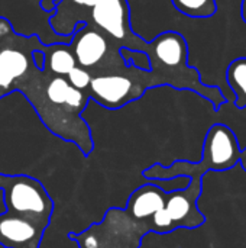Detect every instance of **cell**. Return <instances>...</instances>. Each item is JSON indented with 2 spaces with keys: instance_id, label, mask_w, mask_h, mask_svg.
Wrapping results in <instances>:
<instances>
[{
  "instance_id": "obj_1",
  "label": "cell",
  "mask_w": 246,
  "mask_h": 248,
  "mask_svg": "<svg viewBox=\"0 0 246 248\" xmlns=\"http://www.w3.org/2000/svg\"><path fill=\"white\" fill-rule=\"evenodd\" d=\"M17 92L28 99L49 132L75 144L84 155L91 154V129L81 116L90 102L87 92L74 89L67 77L49 74L38 67L32 68Z\"/></svg>"
},
{
  "instance_id": "obj_2",
  "label": "cell",
  "mask_w": 246,
  "mask_h": 248,
  "mask_svg": "<svg viewBox=\"0 0 246 248\" xmlns=\"http://www.w3.org/2000/svg\"><path fill=\"white\" fill-rule=\"evenodd\" d=\"M142 52L149 60L154 87L171 86L178 90H191L207 99L215 110L226 103L222 89L204 83L199 70L188 64V45L181 33L165 31L152 41H146Z\"/></svg>"
},
{
  "instance_id": "obj_3",
  "label": "cell",
  "mask_w": 246,
  "mask_h": 248,
  "mask_svg": "<svg viewBox=\"0 0 246 248\" xmlns=\"http://www.w3.org/2000/svg\"><path fill=\"white\" fill-rule=\"evenodd\" d=\"M241 147L235 132L225 124H215L206 134L202 158L197 163L177 160L171 166L159 163L144 170L148 180H167L174 177H188L190 180H202L209 171H226L239 163Z\"/></svg>"
},
{
  "instance_id": "obj_4",
  "label": "cell",
  "mask_w": 246,
  "mask_h": 248,
  "mask_svg": "<svg viewBox=\"0 0 246 248\" xmlns=\"http://www.w3.org/2000/svg\"><path fill=\"white\" fill-rule=\"evenodd\" d=\"M39 35H22L12 22L0 16V99L17 92L35 65L33 51L43 49Z\"/></svg>"
},
{
  "instance_id": "obj_5",
  "label": "cell",
  "mask_w": 246,
  "mask_h": 248,
  "mask_svg": "<svg viewBox=\"0 0 246 248\" xmlns=\"http://www.w3.org/2000/svg\"><path fill=\"white\" fill-rule=\"evenodd\" d=\"M0 193L6 212L25 217L45 230L49 227L54 201L38 179L26 174L0 173Z\"/></svg>"
},
{
  "instance_id": "obj_6",
  "label": "cell",
  "mask_w": 246,
  "mask_h": 248,
  "mask_svg": "<svg viewBox=\"0 0 246 248\" xmlns=\"http://www.w3.org/2000/svg\"><path fill=\"white\" fill-rule=\"evenodd\" d=\"M146 234V228L133 221L125 209L110 208L100 222L81 232H70L68 238L78 248H141Z\"/></svg>"
},
{
  "instance_id": "obj_7",
  "label": "cell",
  "mask_w": 246,
  "mask_h": 248,
  "mask_svg": "<svg viewBox=\"0 0 246 248\" xmlns=\"http://www.w3.org/2000/svg\"><path fill=\"white\" fill-rule=\"evenodd\" d=\"M149 70H141L130 64L100 76H93L88 86V97L100 106L116 110L139 99L152 89Z\"/></svg>"
},
{
  "instance_id": "obj_8",
  "label": "cell",
  "mask_w": 246,
  "mask_h": 248,
  "mask_svg": "<svg viewBox=\"0 0 246 248\" xmlns=\"http://www.w3.org/2000/svg\"><path fill=\"white\" fill-rule=\"evenodd\" d=\"M70 46L77 65L87 70L91 77L117 71L128 65L120 55V46L91 23L75 26Z\"/></svg>"
},
{
  "instance_id": "obj_9",
  "label": "cell",
  "mask_w": 246,
  "mask_h": 248,
  "mask_svg": "<svg viewBox=\"0 0 246 248\" xmlns=\"http://www.w3.org/2000/svg\"><path fill=\"white\" fill-rule=\"evenodd\" d=\"M86 23L104 32L120 48L144 51L146 41L136 35L130 25L128 0H99L91 9Z\"/></svg>"
},
{
  "instance_id": "obj_10",
  "label": "cell",
  "mask_w": 246,
  "mask_h": 248,
  "mask_svg": "<svg viewBox=\"0 0 246 248\" xmlns=\"http://www.w3.org/2000/svg\"><path fill=\"white\" fill-rule=\"evenodd\" d=\"M202 193V180H191L183 190L167 192L165 211L174 225L178 228H199L206 218L197 208V199Z\"/></svg>"
},
{
  "instance_id": "obj_11",
  "label": "cell",
  "mask_w": 246,
  "mask_h": 248,
  "mask_svg": "<svg viewBox=\"0 0 246 248\" xmlns=\"http://www.w3.org/2000/svg\"><path fill=\"white\" fill-rule=\"evenodd\" d=\"M45 228L14 214L0 215V246L4 248H39Z\"/></svg>"
},
{
  "instance_id": "obj_12",
  "label": "cell",
  "mask_w": 246,
  "mask_h": 248,
  "mask_svg": "<svg viewBox=\"0 0 246 248\" xmlns=\"http://www.w3.org/2000/svg\"><path fill=\"white\" fill-rule=\"evenodd\" d=\"M165 199L167 192H164L161 187L149 182L138 187L129 196L125 211L133 221L144 225L149 232V221L158 211L164 209Z\"/></svg>"
},
{
  "instance_id": "obj_13",
  "label": "cell",
  "mask_w": 246,
  "mask_h": 248,
  "mask_svg": "<svg viewBox=\"0 0 246 248\" xmlns=\"http://www.w3.org/2000/svg\"><path fill=\"white\" fill-rule=\"evenodd\" d=\"M99 0H59L49 16V26L58 36H71L78 23H86Z\"/></svg>"
},
{
  "instance_id": "obj_14",
  "label": "cell",
  "mask_w": 246,
  "mask_h": 248,
  "mask_svg": "<svg viewBox=\"0 0 246 248\" xmlns=\"http://www.w3.org/2000/svg\"><path fill=\"white\" fill-rule=\"evenodd\" d=\"M43 54H45V62L42 70L49 74L67 77V74L77 65L70 42L48 44L43 46Z\"/></svg>"
},
{
  "instance_id": "obj_15",
  "label": "cell",
  "mask_w": 246,
  "mask_h": 248,
  "mask_svg": "<svg viewBox=\"0 0 246 248\" xmlns=\"http://www.w3.org/2000/svg\"><path fill=\"white\" fill-rule=\"evenodd\" d=\"M226 81L233 94V105L238 109L246 108V57L233 60L226 68Z\"/></svg>"
},
{
  "instance_id": "obj_16",
  "label": "cell",
  "mask_w": 246,
  "mask_h": 248,
  "mask_svg": "<svg viewBox=\"0 0 246 248\" xmlns=\"http://www.w3.org/2000/svg\"><path fill=\"white\" fill-rule=\"evenodd\" d=\"M171 3L188 17H210L217 12L216 0H171Z\"/></svg>"
},
{
  "instance_id": "obj_17",
  "label": "cell",
  "mask_w": 246,
  "mask_h": 248,
  "mask_svg": "<svg viewBox=\"0 0 246 248\" xmlns=\"http://www.w3.org/2000/svg\"><path fill=\"white\" fill-rule=\"evenodd\" d=\"M67 80H68V83H70L74 89L81 90V92H87V90H88V86H90V81H91V74H90L87 70H84V68L75 65V67L67 74Z\"/></svg>"
},
{
  "instance_id": "obj_18",
  "label": "cell",
  "mask_w": 246,
  "mask_h": 248,
  "mask_svg": "<svg viewBox=\"0 0 246 248\" xmlns=\"http://www.w3.org/2000/svg\"><path fill=\"white\" fill-rule=\"evenodd\" d=\"M120 55L126 64H130L141 70H149V60L145 52L129 48H120Z\"/></svg>"
},
{
  "instance_id": "obj_19",
  "label": "cell",
  "mask_w": 246,
  "mask_h": 248,
  "mask_svg": "<svg viewBox=\"0 0 246 248\" xmlns=\"http://www.w3.org/2000/svg\"><path fill=\"white\" fill-rule=\"evenodd\" d=\"M59 0H39L41 3V7L45 13H54L55 10V6Z\"/></svg>"
},
{
  "instance_id": "obj_20",
  "label": "cell",
  "mask_w": 246,
  "mask_h": 248,
  "mask_svg": "<svg viewBox=\"0 0 246 248\" xmlns=\"http://www.w3.org/2000/svg\"><path fill=\"white\" fill-rule=\"evenodd\" d=\"M238 164H241V167L246 171V147L241 148V155H239V163Z\"/></svg>"
},
{
  "instance_id": "obj_21",
  "label": "cell",
  "mask_w": 246,
  "mask_h": 248,
  "mask_svg": "<svg viewBox=\"0 0 246 248\" xmlns=\"http://www.w3.org/2000/svg\"><path fill=\"white\" fill-rule=\"evenodd\" d=\"M241 13H242V17L246 23V0H242V6H241Z\"/></svg>"
}]
</instances>
